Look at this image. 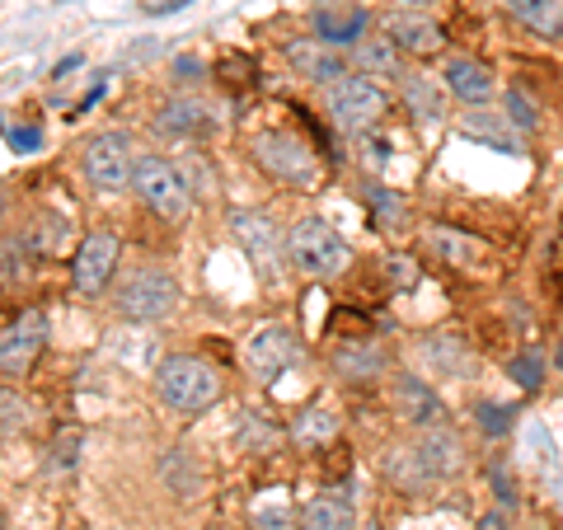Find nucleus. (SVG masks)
Wrapping results in <instances>:
<instances>
[{
  "instance_id": "nucleus-31",
  "label": "nucleus",
  "mask_w": 563,
  "mask_h": 530,
  "mask_svg": "<svg viewBox=\"0 0 563 530\" xmlns=\"http://www.w3.org/2000/svg\"><path fill=\"white\" fill-rule=\"evenodd\" d=\"M470 418H474V428H479L484 437H507L512 432V422H517V409L512 404H498V399H474L470 404Z\"/></svg>"
},
{
  "instance_id": "nucleus-2",
  "label": "nucleus",
  "mask_w": 563,
  "mask_h": 530,
  "mask_svg": "<svg viewBox=\"0 0 563 530\" xmlns=\"http://www.w3.org/2000/svg\"><path fill=\"white\" fill-rule=\"evenodd\" d=\"M221 395H225L221 371L202 357H192V352H169V357L155 366V399L184 418L217 409Z\"/></svg>"
},
{
  "instance_id": "nucleus-29",
  "label": "nucleus",
  "mask_w": 563,
  "mask_h": 530,
  "mask_svg": "<svg viewBox=\"0 0 563 530\" xmlns=\"http://www.w3.org/2000/svg\"><path fill=\"white\" fill-rule=\"evenodd\" d=\"M287 437H291L301 451H314V446H324V441L339 437V418H333L329 409H306V413L291 418Z\"/></svg>"
},
{
  "instance_id": "nucleus-36",
  "label": "nucleus",
  "mask_w": 563,
  "mask_h": 530,
  "mask_svg": "<svg viewBox=\"0 0 563 530\" xmlns=\"http://www.w3.org/2000/svg\"><path fill=\"white\" fill-rule=\"evenodd\" d=\"M352 146H357V155H362V165L366 169H385V161H390V146H385V136L380 132H366V136H352Z\"/></svg>"
},
{
  "instance_id": "nucleus-15",
  "label": "nucleus",
  "mask_w": 563,
  "mask_h": 530,
  "mask_svg": "<svg viewBox=\"0 0 563 530\" xmlns=\"http://www.w3.org/2000/svg\"><path fill=\"white\" fill-rule=\"evenodd\" d=\"M329 371H333V380H343V385H376L390 376V352L376 339H347L329 352Z\"/></svg>"
},
{
  "instance_id": "nucleus-43",
  "label": "nucleus",
  "mask_w": 563,
  "mask_h": 530,
  "mask_svg": "<svg viewBox=\"0 0 563 530\" xmlns=\"http://www.w3.org/2000/svg\"><path fill=\"white\" fill-rule=\"evenodd\" d=\"M207 530H225V526H207Z\"/></svg>"
},
{
  "instance_id": "nucleus-23",
  "label": "nucleus",
  "mask_w": 563,
  "mask_h": 530,
  "mask_svg": "<svg viewBox=\"0 0 563 530\" xmlns=\"http://www.w3.org/2000/svg\"><path fill=\"white\" fill-rule=\"evenodd\" d=\"M352 57V70H357V76H372V80H404L409 76V57H404V52L385 38V33H372V38H362L357 47L347 52Z\"/></svg>"
},
{
  "instance_id": "nucleus-16",
  "label": "nucleus",
  "mask_w": 563,
  "mask_h": 530,
  "mask_svg": "<svg viewBox=\"0 0 563 530\" xmlns=\"http://www.w3.org/2000/svg\"><path fill=\"white\" fill-rule=\"evenodd\" d=\"M376 24L380 20L366 5H320V10L310 14L314 38L329 43V47H339V52H352L362 38H372Z\"/></svg>"
},
{
  "instance_id": "nucleus-37",
  "label": "nucleus",
  "mask_w": 563,
  "mask_h": 530,
  "mask_svg": "<svg viewBox=\"0 0 563 530\" xmlns=\"http://www.w3.org/2000/svg\"><path fill=\"white\" fill-rule=\"evenodd\" d=\"M488 479H493V498H498V507L517 511V479L512 474H503V465H488Z\"/></svg>"
},
{
  "instance_id": "nucleus-35",
  "label": "nucleus",
  "mask_w": 563,
  "mask_h": 530,
  "mask_svg": "<svg viewBox=\"0 0 563 530\" xmlns=\"http://www.w3.org/2000/svg\"><path fill=\"white\" fill-rule=\"evenodd\" d=\"M366 202H372V211H376V221L385 225V231H395V225L404 221V202L395 198L390 188H380V184H372L366 188Z\"/></svg>"
},
{
  "instance_id": "nucleus-18",
  "label": "nucleus",
  "mask_w": 563,
  "mask_h": 530,
  "mask_svg": "<svg viewBox=\"0 0 563 530\" xmlns=\"http://www.w3.org/2000/svg\"><path fill=\"white\" fill-rule=\"evenodd\" d=\"M446 80L442 76H428V70H409V76L399 80V109L409 113L418 128H437V122H446Z\"/></svg>"
},
{
  "instance_id": "nucleus-7",
  "label": "nucleus",
  "mask_w": 563,
  "mask_h": 530,
  "mask_svg": "<svg viewBox=\"0 0 563 530\" xmlns=\"http://www.w3.org/2000/svg\"><path fill=\"white\" fill-rule=\"evenodd\" d=\"M132 192H136V202L146 207L151 217H161V221H169V225L188 221V211H192V188L184 184L179 165L165 161V155L141 151V161H136V179H132Z\"/></svg>"
},
{
  "instance_id": "nucleus-5",
  "label": "nucleus",
  "mask_w": 563,
  "mask_h": 530,
  "mask_svg": "<svg viewBox=\"0 0 563 530\" xmlns=\"http://www.w3.org/2000/svg\"><path fill=\"white\" fill-rule=\"evenodd\" d=\"M291 268L314 281H333L352 268V244L324 217L306 211L291 221Z\"/></svg>"
},
{
  "instance_id": "nucleus-42",
  "label": "nucleus",
  "mask_w": 563,
  "mask_h": 530,
  "mask_svg": "<svg viewBox=\"0 0 563 530\" xmlns=\"http://www.w3.org/2000/svg\"><path fill=\"white\" fill-rule=\"evenodd\" d=\"M362 530H380V526H376V521H366V526H362Z\"/></svg>"
},
{
  "instance_id": "nucleus-4",
  "label": "nucleus",
  "mask_w": 563,
  "mask_h": 530,
  "mask_svg": "<svg viewBox=\"0 0 563 530\" xmlns=\"http://www.w3.org/2000/svg\"><path fill=\"white\" fill-rule=\"evenodd\" d=\"M250 161L282 188L310 192L314 184H320V155H314L310 141L301 132H291V128L254 132L250 136Z\"/></svg>"
},
{
  "instance_id": "nucleus-25",
  "label": "nucleus",
  "mask_w": 563,
  "mask_h": 530,
  "mask_svg": "<svg viewBox=\"0 0 563 530\" xmlns=\"http://www.w3.org/2000/svg\"><path fill=\"white\" fill-rule=\"evenodd\" d=\"M380 474L390 479L399 493H428L437 479L422 465V455L413 451V441H390V446L380 451Z\"/></svg>"
},
{
  "instance_id": "nucleus-14",
  "label": "nucleus",
  "mask_w": 563,
  "mask_h": 530,
  "mask_svg": "<svg viewBox=\"0 0 563 530\" xmlns=\"http://www.w3.org/2000/svg\"><path fill=\"white\" fill-rule=\"evenodd\" d=\"M282 57H287V66L306 85H314V90H329V85H339L343 76H352V57H347V52L320 43L314 33H306V38H291L287 47H282Z\"/></svg>"
},
{
  "instance_id": "nucleus-12",
  "label": "nucleus",
  "mask_w": 563,
  "mask_h": 530,
  "mask_svg": "<svg viewBox=\"0 0 563 530\" xmlns=\"http://www.w3.org/2000/svg\"><path fill=\"white\" fill-rule=\"evenodd\" d=\"M43 347H47V314L29 306L0 333V371H5V380H24L33 362L43 357Z\"/></svg>"
},
{
  "instance_id": "nucleus-3",
  "label": "nucleus",
  "mask_w": 563,
  "mask_h": 530,
  "mask_svg": "<svg viewBox=\"0 0 563 530\" xmlns=\"http://www.w3.org/2000/svg\"><path fill=\"white\" fill-rule=\"evenodd\" d=\"M225 225H231V240L240 244V254L250 258L254 277L268 291H277L282 277L291 273V231H282L268 211H258V207H235L225 217Z\"/></svg>"
},
{
  "instance_id": "nucleus-32",
  "label": "nucleus",
  "mask_w": 563,
  "mask_h": 530,
  "mask_svg": "<svg viewBox=\"0 0 563 530\" xmlns=\"http://www.w3.org/2000/svg\"><path fill=\"white\" fill-rule=\"evenodd\" d=\"M0 263H5V268H0V281H5V287H14V281L29 277V240L20 231L0 235Z\"/></svg>"
},
{
  "instance_id": "nucleus-34",
  "label": "nucleus",
  "mask_w": 563,
  "mask_h": 530,
  "mask_svg": "<svg viewBox=\"0 0 563 530\" xmlns=\"http://www.w3.org/2000/svg\"><path fill=\"white\" fill-rule=\"evenodd\" d=\"M0 409H5V422H0V432L5 437H14V432H24L29 428V399L14 390V385H5V390H0Z\"/></svg>"
},
{
  "instance_id": "nucleus-22",
  "label": "nucleus",
  "mask_w": 563,
  "mask_h": 530,
  "mask_svg": "<svg viewBox=\"0 0 563 530\" xmlns=\"http://www.w3.org/2000/svg\"><path fill=\"white\" fill-rule=\"evenodd\" d=\"M455 128H461V136L479 141V146H493V151H503V155H526V136L517 132V122L507 118V113H493V109H465Z\"/></svg>"
},
{
  "instance_id": "nucleus-41",
  "label": "nucleus",
  "mask_w": 563,
  "mask_h": 530,
  "mask_svg": "<svg viewBox=\"0 0 563 530\" xmlns=\"http://www.w3.org/2000/svg\"><path fill=\"white\" fill-rule=\"evenodd\" d=\"M550 357H554V371H563V339L554 343V352H550Z\"/></svg>"
},
{
  "instance_id": "nucleus-13",
  "label": "nucleus",
  "mask_w": 563,
  "mask_h": 530,
  "mask_svg": "<svg viewBox=\"0 0 563 530\" xmlns=\"http://www.w3.org/2000/svg\"><path fill=\"white\" fill-rule=\"evenodd\" d=\"M380 33L390 38L409 62H428L437 52H446V29L422 10H385L380 14Z\"/></svg>"
},
{
  "instance_id": "nucleus-1",
  "label": "nucleus",
  "mask_w": 563,
  "mask_h": 530,
  "mask_svg": "<svg viewBox=\"0 0 563 530\" xmlns=\"http://www.w3.org/2000/svg\"><path fill=\"white\" fill-rule=\"evenodd\" d=\"M109 306L118 320H128V324H161L184 306V287L165 263H136L132 273L118 277Z\"/></svg>"
},
{
  "instance_id": "nucleus-26",
  "label": "nucleus",
  "mask_w": 563,
  "mask_h": 530,
  "mask_svg": "<svg viewBox=\"0 0 563 530\" xmlns=\"http://www.w3.org/2000/svg\"><path fill=\"white\" fill-rule=\"evenodd\" d=\"M301 530H362L357 511L347 498H333V493H314L301 507Z\"/></svg>"
},
{
  "instance_id": "nucleus-30",
  "label": "nucleus",
  "mask_w": 563,
  "mask_h": 530,
  "mask_svg": "<svg viewBox=\"0 0 563 530\" xmlns=\"http://www.w3.org/2000/svg\"><path fill=\"white\" fill-rule=\"evenodd\" d=\"M250 530H301V507H291L287 493H277L273 503H254Z\"/></svg>"
},
{
  "instance_id": "nucleus-33",
  "label": "nucleus",
  "mask_w": 563,
  "mask_h": 530,
  "mask_svg": "<svg viewBox=\"0 0 563 530\" xmlns=\"http://www.w3.org/2000/svg\"><path fill=\"white\" fill-rule=\"evenodd\" d=\"M503 113L517 122L521 136H536V132H540V109H536V99L526 95V90H507V95H503Z\"/></svg>"
},
{
  "instance_id": "nucleus-9",
  "label": "nucleus",
  "mask_w": 563,
  "mask_h": 530,
  "mask_svg": "<svg viewBox=\"0 0 563 530\" xmlns=\"http://www.w3.org/2000/svg\"><path fill=\"white\" fill-rule=\"evenodd\" d=\"M118 258H122V240L109 231V225L85 231L76 254H70V287H76V296L99 300L103 291H109L113 273H118Z\"/></svg>"
},
{
  "instance_id": "nucleus-28",
  "label": "nucleus",
  "mask_w": 563,
  "mask_h": 530,
  "mask_svg": "<svg viewBox=\"0 0 563 530\" xmlns=\"http://www.w3.org/2000/svg\"><path fill=\"white\" fill-rule=\"evenodd\" d=\"M550 366H554V357H544V347L526 343V347H517L512 357H507V380H517V390L536 395L544 385V376H550Z\"/></svg>"
},
{
  "instance_id": "nucleus-8",
  "label": "nucleus",
  "mask_w": 563,
  "mask_h": 530,
  "mask_svg": "<svg viewBox=\"0 0 563 530\" xmlns=\"http://www.w3.org/2000/svg\"><path fill=\"white\" fill-rule=\"evenodd\" d=\"M136 161L141 151L128 132H95L80 146V174L95 192H128L136 179Z\"/></svg>"
},
{
  "instance_id": "nucleus-20",
  "label": "nucleus",
  "mask_w": 563,
  "mask_h": 530,
  "mask_svg": "<svg viewBox=\"0 0 563 530\" xmlns=\"http://www.w3.org/2000/svg\"><path fill=\"white\" fill-rule=\"evenodd\" d=\"M161 136L169 141H184V136H211L217 118H211V103L198 99V95H174L155 109V122H151Z\"/></svg>"
},
{
  "instance_id": "nucleus-21",
  "label": "nucleus",
  "mask_w": 563,
  "mask_h": 530,
  "mask_svg": "<svg viewBox=\"0 0 563 530\" xmlns=\"http://www.w3.org/2000/svg\"><path fill=\"white\" fill-rule=\"evenodd\" d=\"M418 362L428 366V376H437V380H470L474 376V352L465 339H455V333H428V339L418 343Z\"/></svg>"
},
{
  "instance_id": "nucleus-38",
  "label": "nucleus",
  "mask_w": 563,
  "mask_h": 530,
  "mask_svg": "<svg viewBox=\"0 0 563 530\" xmlns=\"http://www.w3.org/2000/svg\"><path fill=\"white\" fill-rule=\"evenodd\" d=\"M474 530H517V521H512V511L507 507H488V511H479Z\"/></svg>"
},
{
  "instance_id": "nucleus-17",
  "label": "nucleus",
  "mask_w": 563,
  "mask_h": 530,
  "mask_svg": "<svg viewBox=\"0 0 563 530\" xmlns=\"http://www.w3.org/2000/svg\"><path fill=\"white\" fill-rule=\"evenodd\" d=\"M442 80H446V95L461 103V109H488L493 99H498V76H493V66L479 62V57H446L442 66Z\"/></svg>"
},
{
  "instance_id": "nucleus-10",
  "label": "nucleus",
  "mask_w": 563,
  "mask_h": 530,
  "mask_svg": "<svg viewBox=\"0 0 563 530\" xmlns=\"http://www.w3.org/2000/svg\"><path fill=\"white\" fill-rule=\"evenodd\" d=\"M301 333L287 329V324H258L250 339H244L240 347V362L244 371L258 380V385H273L282 371H291L296 362H301Z\"/></svg>"
},
{
  "instance_id": "nucleus-19",
  "label": "nucleus",
  "mask_w": 563,
  "mask_h": 530,
  "mask_svg": "<svg viewBox=\"0 0 563 530\" xmlns=\"http://www.w3.org/2000/svg\"><path fill=\"white\" fill-rule=\"evenodd\" d=\"M409 441H413V451L422 455V465H428V474H432L437 484L455 479V474L465 470V461H470V455H465V441H461V432H455L451 422H446V428L409 432Z\"/></svg>"
},
{
  "instance_id": "nucleus-40",
  "label": "nucleus",
  "mask_w": 563,
  "mask_h": 530,
  "mask_svg": "<svg viewBox=\"0 0 563 530\" xmlns=\"http://www.w3.org/2000/svg\"><path fill=\"white\" fill-rule=\"evenodd\" d=\"M432 5H442V0H390V10H422V14H432Z\"/></svg>"
},
{
  "instance_id": "nucleus-24",
  "label": "nucleus",
  "mask_w": 563,
  "mask_h": 530,
  "mask_svg": "<svg viewBox=\"0 0 563 530\" xmlns=\"http://www.w3.org/2000/svg\"><path fill=\"white\" fill-rule=\"evenodd\" d=\"M422 244L432 250V258H442L446 268H461V273L479 268V263L488 258L484 244L470 231H455V225H428V231H422Z\"/></svg>"
},
{
  "instance_id": "nucleus-6",
  "label": "nucleus",
  "mask_w": 563,
  "mask_h": 530,
  "mask_svg": "<svg viewBox=\"0 0 563 530\" xmlns=\"http://www.w3.org/2000/svg\"><path fill=\"white\" fill-rule=\"evenodd\" d=\"M320 95H324L329 122H333L339 132H347V136L380 132L385 118H390V95H385L372 76H357V70H352V76H343L339 85H329V90H320Z\"/></svg>"
},
{
  "instance_id": "nucleus-27",
  "label": "nucleus",
  "mask_w": 563,
  "mask_h": 530,
  "mask_svg": "<svg viewBox=\"0 0 563 530\" xmlns=\"http://www.w3.org/2000/svg\"><path fill=\"white\" fill-rule=\"evenodd\" d=\"M507 14L536 38H559L563 33V0H507Z\"/></svg>"
},
{
  "instance_id": "nucleus-11",
  "label": "nucleus",
  "mask_w": 563,
  "mask_h": 530,
  "mask_svg": "<svg viewBox=\"0 0 563 530\" xmlns=\"http://www.w3.org/2000/svg\"><path fill=\"white\" fill-rule=\"evenodd\" d=\"M390 409H395V418L409 432L446 428V422H451L442 395L432 390V380L428 376H413V371H399V376L390 380Z\"/></svg>"
},
{
  "instance_id": "nucleus-39",
  "label": "nucleus",
  "mask_w": 563,
  "mask_h": 530,
  "mask_svg": "<svg viewBox=\"0 0 563 530\" xmlns=\"http://www.w3.org/2000/svg\"><path fill=\"white\" fill-rule=\"evenodd\" d=\"M43 146V132L38 128H10V151H38Z\"/></svg>"
}]
</instances>
